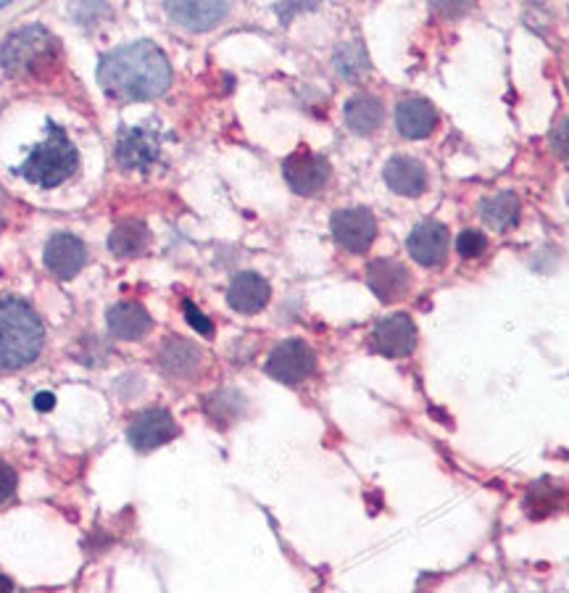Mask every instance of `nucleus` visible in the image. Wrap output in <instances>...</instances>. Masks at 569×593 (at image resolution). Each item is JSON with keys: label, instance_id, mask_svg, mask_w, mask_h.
Wrapping results in <instances>:
<instances>
[{"label": "nucleus", "instance_id": "nucleus-1", "mask_svg": "<svg viewBox=\"0 0 569 593\" xmlns=\"http://www.w3.org/2000/svg\"><path fill=\"white\" fill-rule=\"evenodd\" d=\"M98 83L116 101H151L172 85V66L153 42H133L103 55Z\"/></svg>", "mask_w": 569, "mask_h": 593}, {"label": "nucleus", "instance_id": "nucleus-2", "mask_svg": "<svg viewBox=\"0 0 569 593\" xmlns=\"http://www.w3.org/2000/svg\"><path fill=\"white\" fill-rule=\"evenodd\" d=\"M46 330L27 301L0 298V372H14L33 365L42 351Z\"/></svg>", "mask_w": 569, "mask_h": 593}, {"label": "nucleus", "instance_id": "nucleus-3", "mask_svg": "<svg viewBox=\"0 0 569 593\" xmlns=\"http://www.w3.org/2000/svg\"><path fill=\"white\" fill-rule=\"evenodd\" d=\"M59 61V40L40 24L16 29L0 46V66L11 77H40Z\"/></svg>", "mask_w": 569, "mask_h": 593}, {"label": "nucleus", "instance_id": "nucleus-4", "mask_svg": "<svg viewBox=\"0 0 569 593\" xmlns=\"http://www.w3.org/2000/svg\"><path fill=\"white\" fill-rule=\"evenodd\" d=\"M79 166V153L77 148L72 146L64 129L55 122H48V137L46 143L35 146L29 151L27 161L18 166V174H22L27 183L37 187H59L66 183Z\"/></svg>", "mask_w": 569, "mask_h": 593}, {"label": "nucleus", "instance_id": "nucleus-5", "mask_svg": "<svg viewBox=\"0 0 569 593\" xmlns=\"http://www.w3.org/2000/svg\"><path fill=\"white\" fill-rule=\"evenodd\" d=\"M317 356L304 341H283L267 359V374L283 385H298L314 372Z\"/></svg>", "mask_w": 569, "mask_h": 593}, {"label": "nucleus", "instance_id": "nucleus-6", "mask_svg": "<svg viewBox=\"0 0 569 593\" xmlns=\"http://www.w3.org/2000/svg\"><path fill=\"white\" fill-rule=\"evenodd\" d=\"M285 180L298 196H317L330 183V164L324 156H319L309 148H298L290 153L283 164Z\"/></svg>", "mask_w": 569, "mask_h": 593}, {"label": "nucleus", "instance_id": "nucleus-7", "mask_svg": "<svg viewBox=\"0 0 569 593\" xmlns=\"http://www.w3.org/2000/svg\"><path fill=\"white\" fill-rule=\"evenodd\" d=\"M161 140L151 129L124 127L116 140V161L119 166L133 172H148L159 161Z\"/></svg>", "mask_w": 569, "mask_h": 593}, {"label": "nucleus", "instance_id": "nucleus-8", "mask_svg": "<svg viewBox=\"0 0 569 593\" xmlns=\"http://www.w3.org/2000/svg\"><path fill=\"white\" fill-rule=\"evenodd\" d=\"M164 5L166 14L180 27L193 29V33H206V29H214L230 14L233 0H164Z\"/></svg>", "mask_w": 569, "mask_h": 593}, {"label": "nucleus", "instance_id": "nucleus-9", "mask_svg": "<svg viewBox=\"0 0 569 593\" xmlns=\"http://www.w3.org/2000/svg\"><path fill=\"white\" fill-rule=\"evenodd\" d=\"M333 237L346 251L364 254L378 237V222L367 209H343L330 222Z\"/></svg>", "mask_w": 569, "mask_h": 593}, {"label": "nucleus", "instance_id": "nucleus-10", "mask_svg": "<svg viewBox=\"0 0 569 593\" xmlns=\"http://www.w3.org/2000/svg\"><path fill=\"white\" fill-rule=\"evenodd\" d=\"M417 346V328L409 314H391L383 317L372 330V348L378 354L401 359L409 356Z\"/></svg>", "mask_w": 569, "mask_h": 593}, {"label": "nucleus", "instance_id": "nucleus-11", "mask_svg": "<svg viewBox=\"0 0 569 593\" xmlns=\"http://www.w3.org/2000/svg\"><path fill=\"white\" fill-rule=\"evenodd\" d=\"M177 435V422L166 409H148L129 424V443L137 452H153Z\"/></svg>", "mask_w": 569, "mask_h": 593}, {"label": "nucleus", "instance_id": "nucleus-12", "mask_svg": "<svg viewBox=\"0 0 569 593\" xmlns=\"http://www.w3.org/2000/svg\"><path fill=\"white\" fill-rule=\"evenodd\" d=\"M409 256L422 267H437L441 261H446L448 246H452V237H448V227L441 222H422L411 230L409 235Z\"/></svg>", "mask_w": 569, "mask_h": 593}, {"label": "nucleus", "instance_id": "nucleus-13", "mask_svg": "<svg viewBox=\"0 0 569 593\" xmlns=\"http://www.w3.org/2000/svg\"><path fill=\"white\" fill-rule=\"evenodd\" d=\"M367 283L374 296L383 304H393L404 298L411 288V272L396 259H378L369 264Z\"/></svg>", "mask_w": 569, "mask_h": 593}, {"label": "nucleus", "instance_id": "nucleus-14", "mask_svg": "<svg viewBox=\"0 0 569 593\" xmlns=\"http://www.w3.org/2000/svg\"><path fill=\"white\" fill-rule=\"evenodd\" d=\"M85 261H87V251H85V243L79 240V237H74L69 233H59L48 240L46 267L53 277H59V280L77 277L79 270L85 267Z\"/></svg>", "mask_w": 569, "mask_h": 593}, {"label": "nucleus", "instance_id": "nucleus-15", "mask_svg": "<svg viewBox=\"0 0 569 593\" xmlns=\"http://www.w3.org/2000/svg\"><path fill=\"white\" fill-rule=\"evenodd\" d=\"M383 174L387 187L398 196L417 198L428 190V170H424L422 161L411 159V156H393Z\"/></svg>", "mask_w": 569, "mask_h": 593}, {"label": "nucleus", "instance_id": "nucleus-16", "mask_svg": "<svg viewBox=\"0 0 569 593\" xmlns=\"http://www.w3.org/2000/svg\"><path fill=\"white\" fill-rule=\"evenodd\" d=\"M396 127L409 140H422V137L433 135L437 127L435 106L424 98H406L396 109Z\"/></svg>", "mask_w": 569, "mask_h": 593}, {"label": "nucleus", "instance_id": "nucleus-17", "mask_svg": "<svg viewBox=\"0 0 569 593\" xmlns=\"http://www.w3.org/2000/svg\"><path fill=\"white\" fill-rule=\"evenodd\" d=\"M269 296H272L269 283L261 274L253 272L237 274L227 288V301L240 314H256V311H261L269 304Z\"/></svg>", "mask_w": 569, "mask_h": 593}, {"label": "nucleus", "instance_id": "nucleus-18", "mask_svg": "<svg viewBox=\"0 0 569 593\" xmlns=\"http://www.w3.org/2000/svg\"><path fill=\"white\" fill-rule=\"evenodd\" d=\"M203 354L196 343L183 341V338H169L164 346H161L159 365L161 370L172 378H190L193 372L201 367Z\"/></svg>", "mask_w": 569, "mask_h": 593}, {"label": "nucleus", "instance_id": "nucleus-19", "mask_svg": "<svg viewBox=\"0 0 569 593\" xmlns=\"http://www.w3.org/2000/svg\"><path fill=\"white\" fill-rule=\"evenodd\" d=\"M153 328L151 314L140 304L124 301L109 311V330L122 341H137Z\"/></svg>", "mask_w": 569, "mask_h": 593}, {"label": "nucleus", "instance_id": "nucleus-20", "mask_svg": "<svg viewBox=\"0 0 569 593\" xmlns=\"http://www.w3.org/2000/svg\"><path fill=\"white\" fill-rule=\"evenodd\" d=\"M346 124L356 135L378 133L380 124H383V103H380V98L369 96V92L354 96L346 103Z\"/></svg>", "mask_w": 569, "mask_h": 593}, {"label": "nucleus", "instance_id": "nucleus-21", "mask_svg": "<svg viewBox=\"0 0 569 593\" xmlns=\"http://www.w3.org/2000/svg\"><path fill=\"white\" fill-rule=\"evenodd\" d=\"M519 198L515 193H496V196L485 198L483 203H480V220H483L491 230H498V233H504V230L517 227L519 222Z\"/></svg>", "mask_w": 569, "mask_h": 593}, {"label": "nucleus", "instance_id": "nucleus-22", "mask_svg": "<svg viewBox=\"0 0 569 593\" xmlns=\"http://www.w3.org/2000/svg\"><path fill=\"white\" fill-rule=\"evenodd\" d=\"M109 248L116 256H124V259H129V256H140L148 248V227L137 220L122 222L114 233H111Z\"/></svg>", "mask_w": 569, "mask_h": 593}, {"label": "nucleus", "instance_id": "nucleus-23", "mask_svg": "<svg viewBox=\"0 0 569 593\" xmlns=\"http://www.w3.org/2000/svg\"><path fill=\"white\" fill-rule=\"evenodd\" d=\"M335 66L346 79H361L364 74H369V59H367L364 48L356 46V42L343 46L335 55Z\"/></svg>", "mask_w": 569, "mask_h": 593}, {"label": "nucleus", "instance_id": "nucleus-24", "mask_svg": "<svg viewBox=\"0 0 569 593\" xmlns=\"http://www.w3.org/2000/svg\"><path fill=\"white\" fill-rule=\"evenodd\" d=\"M559 498L561 491L559 489H543V485H533L528 496V511L533 517H546L552 511L559 509Z\"/></svg>", "mask_w": 569, "mask_h": 593}, {"label": "nucleus", "instance_id": "nucleus-25", "mask_svg": "<svg viewBox=\"0 0 569 593\" xmlns=\"http://www.w3.org/2000/svg\"><path fill=\"white\" fill-rule=\"evenodd\" d=\"M456 248H459V254L465 256V259H480L487 248V237L483 233H478V230H465V233L459 235V240H456Z\"/></svg>", "mask_w": 569, "mask_h": 593}, {"label": "nucleus", "instance_id": "nucleus-26", "mask_svg": "<svg viewBox=\"0 0 569 593\" xmlns=\"http://www.w3.org/2000/svg\"><path fill=\"white\" fill-rule=\"evenodd\" d=\"M472 9V0H433V14L441 18H459Z\"/></svg>", "mask_w": 569, "mask_h": 593}, {"label": "nucleus", "instance_id": "nucleus-27", "mask_svg": "<svg viewBox=\"0 0 569 593\" xmlns=\"http://www.w3.org/2000/svg\"><path fill=\"white\" fill-rule=\"evenodd\" d=\"M548 140H552L554 153L559 156V159H569V116L554 124L552 137H548Z\"/></svg>", "mask_w": 569, "mask_h": 593}, {"label": "nucleus", "instance_id": "nucleus-28", "mask_svg": "<svg viewBox=\"0 0 569 593\" xmlns=\"http://www.w3.org/2000/svg\"><path fill=\"white\" fill-rule=\"evenodd\" d=\"M16 491V472L14 467L5 465V461H0V504L9 502L11 496H14Z\"/></svg>", "mask_w": 569, "mask_h": 593}, {"label": "nucleus", "instance_id": "nucleus-29", "mask_svg": "<svg viewBox=\"0 0 569 593\" xmlns=\"http://www.w3.org/2000/svg\"><path fill=\"white\" fill-rule=\"evenodd\" d=\"M183 309H185V314H187V322H190L193 328L198 330V333H201V335H211V333H214V324L209 322V317H203L201 311L196 309V304L185 301Z\"/></svg>", "mask_w": 569, "mask_h": 593}, {"label": "nucleus", "instance_id": "nucleus-30", "mask_svg": "<svg viewBox=\"0 0 569 593\" xmlns=\"http://www.w3.org/2000/svg\"><path fill=\"white\" fill-rule=\"evenodd\" d=\"M35 407L40 409V411L53 409V396H51V393H40V396H35Z\"/></svg>", "mask_w": 569, "mask_h": 593}]
</instances>
